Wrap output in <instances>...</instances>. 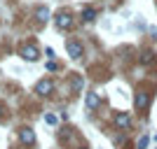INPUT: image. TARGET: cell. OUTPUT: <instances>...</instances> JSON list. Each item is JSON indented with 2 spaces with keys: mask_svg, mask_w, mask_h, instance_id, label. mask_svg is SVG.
<instances>
[{
  "mask_svg": "<svg viewBox=\"0 0 157 149\" xmlns=\"http://www.w3.org/2000/svg\"><path fill=\"white\" fill-rule=\"evenodd\" d=\"M52 89H54L52 82H49V79H42V82H38V86H35V93H40V96H47Z\"/></svg>",
  "mask_w": 157,
  "mask_h": 149,
  "instance_id": "cell-5",
  "label": "cell"
},
{
  "mask_svg": "<svg viewBox=\"0 0 157 149\" xmlns=\"http://www.w3.org/2000/svg\"><path fill=\"white\" fill-rule=\"evenodd\" d=\"M148 142H150V137H148V135H143L141 140H138V149H145V147H148Z\"/></svg>",
  "mask_w": 157,
  "mask_h": 149,
  "instance_id": "cell-12",
  "label": "cell"
},
{
  "mask_svg": "<svg viewBox=\"0 0 157 149\" xmlns=\"http://www.w3.org/2000/svg\"><path fill=\"white\" fill-rule=\"evenodd\" d=\"M59 121V119L54 117V114H45V123H49V126H54V123Z\"/></svg>",
  "mask_w": 157,
  "mask_h": 149,
  "instance_id": "cell-13",
  "label": "cell"
},
{
  "mask_svg": "<svg viewBox=\"0 0 157 149\" xmlns=\"http://www.w3.org/2000/svg\"><path fill=\"white\" fill-rule=\"evenodd\" d=\"M71 84H73V91H80L82 89V77H80V75H73Z\"/></svg>",
  "mask_w": 157,
  "mask_h": 149,
  "instance_id": "cell-11",
  "label": "cell"
},
{
  "mask_svg": "<svg viewBox=\"0 0 157 149\" xmlns=\"http://www.w3.org/2000/svg\"><path fill=\"white\" fill-rule=\"evenodd\" d=\"M94 16H96V9H94V7H85V9H82V21H94Z\"/></svg>",
  "mask_w": 157,
  "mask_h": 149,
  "instance_id": "cell-7",
  "label": "cell"
},
{
  "mask_svg": "<svg viewBox=\"0 0 157 149\" xmlns=\"http://www.w3.org/2000/svg\"><path fill=\"white\" fill-rule=\"evenodd\" d=\"M56 68H59V65L54 63V61H47V70H56Z\"/></svg>",
  "mask_w": 157,
  "mask_h": 149,
  "instance_id": "cell-15",
  "label": "cell"
},
{
  "mask_svg": "<svg viewBox=\"0 0 157 149\" xmlns=\"http://www.w3.org/2000/svg\"><path fill=\"white\" fill-rule=\"evenodd\" d=\"M145 105H148V93H136V107L143 110Z\"/></svg>",
  "mask_w": 157,
  "mask_h": 149,
  "instance_id": "cell-10",
  "label": "cell"
},
{
  "mask_svg": "<svg viewBox=\"0 0 157 149\" xmlns=\"http://www.w3.org/2000/svg\"><path fill=\"white\" fill-rule=\"evenodd\" d=\"M21 59H24V61H31V63H33V61H38V47H35V44H26V47H21Z\"/></svg>",
  "mask_w": 157,
  "mask_h": 149,
  "instance_id": "cell-1",
  "label": "cell"
},
{
  "mask_svg": "<svg viewBox=\"0 0 157 149\" xmlns=\"http://www.w3.org/2000/svg\"><path fill=\"white\" fill-rule=\"evenodd\" d=\"M66 51L71 59H80L82 56V44L80 42H66Z\"/></svg>",
  "mask_w": 157,
  "mask_h": 149,
  "instance_id": "cell-2",
  "label": "cell"
},
{
  "mask_svg": "<svg viewBox=\"0 0 157 149\" xmlns=\"http://www.w3.org/2000/svg\"><path fill=\"white\" fill-rule=\"evenodd\" d=\"M0 117H2V105H0Z\"/></svg>",
  "mask_w": 157,
  "mask_h": 149,
  "instance_id": "cell-17",
  "label": "cell"
},
{
  "mask_svg": "<svg viewBox=\"0 0 157 149\" xmlns=\"http://www.w3.org/2000/svg\"><path fill=\"white\" fill-rule=\"evenodd\" d=\"M141 61H143V63H150V61H152V54H143V56H141Z\"/></svg>",
  "mask_w": 157,
  "mask_h": 149,
  "instance_id": "cell-14",
  "label": "cell"
},
{
  "mask_svg": "<svg viewBox=\"0 0 157 149\" xmlns=\"http://www.w3.org/2000/svg\"><path fill=\"white\" fill-rule=\"evenodd\" d=\"M85 105L89 107V110H96V107H98V96H96V93H87Z\"/></svg>",
  "mask_w": 157,
  "mask_h": 149,
  "instance_id": "cell-6",
  "label": "cell"
},
{
  "mask_svg": "<svg viewBox=\"0 0 157 149\" xmlns=\"http://www.w3.org/2000/svg\"><path fill=\"white\" fill-rule=\"evenodd\" d=\"M33 140H35L33 130H28V128H24V130H21V142H24V144H33Z\"/></svg>",
  "mask_w": 157,
  "mask_h": 149,
  "instance_id": "cell-8",
  "label": "cell"
},
{
  "mask_svg": "<svg viewBox=\"0 0 157 149\" xmlns=\"http://www.w3.org/2000/svg\"><path fill=\"white\" fill-rule=\"evenodd\" d=\"M45 54L49 56V59H54V49H52V47H47V49H45Z\"/></svg>",
  "mask_w": 157,
  "mask_h": 149,
  "instance_id": "cell-16",
  "label": "cell"
},
{
  "mask_svg": "<svg viewBox=\"0 0 157 149\" xmlns=\"http://www.w3.org/2000/svg\"><path fill=\"white\" fill-rule=\"evenodd\" d=\"M115 126H117V128H129L131 126L129 114H127V112H117V114H115Z\"/></svg>",
  "mask_w": 157,
  "mask_h": 149,
  "instance_id": "cell-3",
  "label": "cell"
},
{
  "mask_svg": "<svg viewBox=\"0 0 157 149\" xmlns=\"http://www.w3.org/2000/svg\"><path fill=\"white\" fill-rule=\"evenodd\" d=\"M56 26H59L61 30L71 28V26H73V19H71V14H68V12H61L59 16H56Z\"/></svg>",
  "mask_w": 157,
  "mask_h": 149,
  "instance_id": "cell-4",
  "label": "cell"
},
{
  "mask_svg": "<svg viewBox=\"0 0 157 149\" xmlns=\"http://www.w3.org/2000/svg\"><path fill=\"white\" fill-rule=\"evenodd\" d=\"M35 16H38V21H47L49 19V9H47V7H38V9H35Z\"/></svg>",
  "mask_w": 157,
  "mask_h": 149,
  "instance_id": "cell-9",
  "label": "cell"
}]
</instances>
